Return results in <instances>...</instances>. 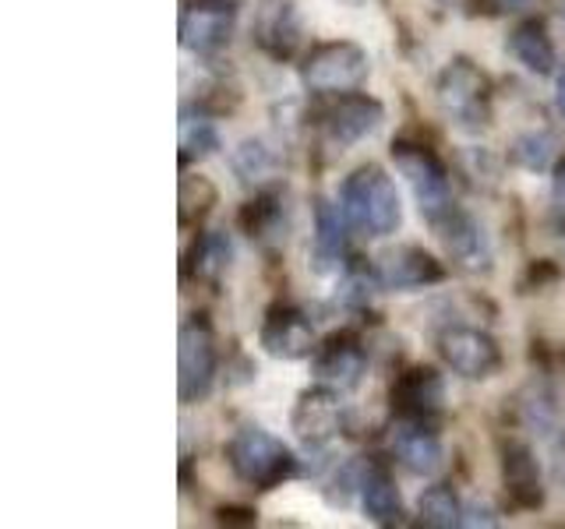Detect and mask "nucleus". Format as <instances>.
Listing matches in <instances>:
<instances>
[{
    "label": "nucleus",
    "mask_w": 565,
    "mask_h": 529,
    "mask_svg": "<svg viewBox=\"0 0 565 529\" xmlns=\"http://www.w3.org/2000/svg\"><path fill=\"white\" fill-rule=\"evenodd\" d=\"M340 208L350 226L371 237H393L403 226L399 191L382 166L353 170L340 187Z\"/></svg>",
    "instance_id": "f257e3e1"
},
{
    "label": "nucleus",
    "mask_w": 565,
    "mask_h": 529,
    "mask_svg": "<svg viewBox=\"0 0 565 529\" xmlns=\"http://www.w3.org/2000/svg\"><path fill=\"white\" fill-rule=\"evenodd\" d=\"M230 466L244 484L276 487L294 469V452L262 428H241L230 441Z\"/></svg>",
    "instance_id": "f03ea898"
},
{
    "label": "nucleus",
    "mask_w": 565,
    "mask_h": 529,
    "mask_svg": "<svg viewBox=\"0 0 565 529\" xmlns=\"http://www.w3.org/2000/svg\"><path fill=\"white\" fill-rule=\"evenodd\" d=\"M305 85L311 93H353L371 75V61L358 43H326L305 61Z\"/></svg>",
    "instance_id": "7ed1b4c3"
},
{
    "label": "nucleus",
    "mask_w": 565,
    "mask_h": 529,
    "mask_svg": "<svg viewBox=\"0 0 565 529\" xmlns=\"http://www.w3.org/2000/svg\"><path fill=\"white\" fill-rule=\"evenodd\" d=\"M393 163H396V173L411 184L417 208L424 216L428 219L446 216L449 212V176L441 170L438 159L420 145H396Z\"/></svg>",
    "instance_id": "20e7f679"
},
{
    "label": "nucleus",
    "mask_w": 565,
    "mask_h": 529,
    "mask_svg": "<svg viewBox=\"0 0 565 529\" xmlns=\"http://www.w3.org/2000/svg\"><path fill=\"white\" fill-rule=\"evenodd\" d=\"M438 106L449 120L459 123H481L488 117V78L481 67L470 61H452L438 78Z\"/></svg>",
    "instance_id": "39448f33"
},
{
    "label": "nucleus",
    "mask_w": 565,
    "mask_h": 529,
    "mask_svg": "<svg viewBox=\"0 0 565 529\" xmlns=\"http://www.w3.org/2000/svg\"><path fill=\"white\" fill-rule=\"evenodd\" d=\"M177 370H181V402L191 406L209 396L212 381H216V343L212 332L199 322L181 328L177 339Z\"/></svg>",
    "instance_id": "423d86ee"
},
{
    "label": "nucleus",
    "mask_w": 565,
    "mask_h": 529,
    "mask_svg": "<svg viewBox=\"0 0 565 529\" xmlns=\"http://www.w3.org/2000/svg\"><path fill=\"white\" fill-rule=\"evenodd\" d=\"M441 360H446L459 378L484 381L502 367V349L481 328H449L438 339Z\"/></svg>",
    "instance_id": "0eeeda50"
},
{
    "label": "nucleus",
    "mask_w": 565,
    "mask_h": 529,
    "mask_svg": "<svg viewBox=\"0 0 565 529\" xmlns=\"http://www.w3.org/2000/svg\"><path fill=\"white\" fill-rule=\"evenodd\" d=\"M237 25V11L226 0H194L181 14V46L191 53L220 50Z\"/></svg>",
    "instance_id": "6e6552de"
},
{
    "label": "nucleus",
    "mask_w": 565,
    "mask_h": 529,
    "mask_svg": "<svg viewBox=\"0 0 565 529\" xmlns=\"http://www.w3.org/2000/svg\"><path fill=\"white\" fill-rule=\"evenodd\" d=\"M379 282L382 290H393V293H406V290H424V287H435L441 282V264L424 251V247L414 244H403L393 247V251L379 255Z\"/></svg>",
    "instance_id": "1a4fd4ad"
},
{
    "label": "nucleus",
    "mask_w": 565,
    "mask_h": 529,
    "mask_svg": "<svg viewBox=\"0 0 565 529\" xmlns=\"http://www.w3.org/2000/svg\"><path fill=\"white\" fill-rule=\"evenodd\" d=\"M441 223V244H446L449 258L467 272H488L491 269V247L481 223L467 212H446Z\"/></svg>",
    "instance_id": "9d476101"
},
{
    "label": "nucleus",
    "mask_w": 565,
    "mask_h": 529,
    "mask_svg": "<svg viewBox=\"0 0 565 529\" xmlns=\"http://www.w3.org/2000/svg\"><path fill=\"white\" fill-rule=\"evenodd\" d=\"M385 120V106L367 96H347L340 106L329 114V138L335 145H358V141L371 138Z\"/></svg>",
    "instance_id": "9b49d317"
},
{
    "label": "nucleus",
    "mask_w": 565,
    "mask_h": 529,
    "mask_svg": "<svg viewBox=\"0 0 565 529\" xmlns=\"http://www.w3.org/2000/svg\"><path fill=\"white\" fill-rule=\"evenodd\" d=\"M262 346L279 360H300L315 349V325L300 311H273L262 328Z\"/></svg>",
    "instance_id": "f8f14e48"
},
{
    "label": "nucleus",
    "mask_w": 565,
    "mask_h": 529,
    "mask_svg": "<svg viewBox=\"0 0 565 529\" xmlns=\"http://www.w3.org/2000/svg\"><path fill=\"white\" fill-rule=\"evenodd\" d=\"M343 208L332 205L329 198L315 202V269L318 272H335L343 264L347 251V226H343Z\"/></svg>",
    "instance_id": "ddd939ff"
},
{
    "label": "nucleus",
    "mask_w": 565,
    "mask_h": 529,
    "mask_svg": "<svg viewBox=\"0 0 565 529\" xmlns=\"http://www.w3.org/2000/svg\"><path fill=\"white\" fill-rule=\"evenodd\" d=\"M393 452L403 469L414 476H435L441 469V458H446L441 441L424 428H399L393 434Z\"/></svg>",
    "instance_id": "4468645a"
},
{
    "label": "nucleus",
    "mask_w": 565,
    "mask_h": 529,
    "mask_svg": "<svg viewBox=\"0 0 565 529\" xmlns=\"http://www.w3.org/2000/svg\"><path fill=\"white\" fill-rule=\"evenodd\" d=\"M364 349L350 339H335L315 357V378L332 388H353L364 378Z\"/></svg>",
    "instance_id": "2eb2a0df"
},
{
    "label": "nucleus",
    "mask_w": 565,
    "mask_h": 529,
    "mask_svg": "<svg viewBox=\"0 0 565 529\" xmlns=\"http://www.w3.org/2000/svg\"><path fill=\"white\" fill-rule=\"evenodd\" d=\"M294 431L308 441V445H322L335 431H340V402L332 392H311L297 402L294 410Z\"/></svg>",
    "instance_id": "dca6fc26"
},
{
    "label": "nucleus",
    "mask_w": 565,
    "mask_h": 529,
    "mask_svg": "<svg viewBox=\"0 0 565 529\" xmlns=\"http://www.w3.org/2000/svg\"><path fill=\"white\" fill-rule=\"evenodd\" d=\"M258 43L273 53V57H290L297 40H300V29H297V18L290 11V4L282 0H269L258 14V25H255Z\"/></svg>",
    "instance_id": "f3484780"
},
{
    "label": "nucleus",
    "mask_w": 565,
    "mask_h": 529,
    "mask_svg": "<svg viewBox=\"0 0 565 529\" xmlns=\"http://www.w3.org/2000/svg\"><path fill=\"white\" fill-rule=\"evenodd\" d=\"M358 487H361V508H364V516L371 522H379V526L399 522V516H403V498H399L396 484L388 481L382 469H367L361 476Z\"/></svg>",
    "instance_id": "a211bd4d"
},
{
    "label": "nucleus",
    "mask_w": 565,
    "mask_h": 529,
    "mask_svg": "<svg viewBox=\"0 0 565 529\" xmlns=\"http://www.w3.org/2000/svg\"><path fill=\"white\" fill-rule=\"evenodd\" d=\"M509 50L530 75H552L555 67V46L547 40V32L541 22H526L509 35Z\"/></svg>",
    "instance_id": "6ab92c4d"
},
{
    "label": "nucleus",
    "mask_w": 565,
    "mask_h": 529,
    "mask_svg": "<svg viewBox=\"0 0 565 529\" xmlns=\"http://www.w3.org/2000/svg\"><path fill=\"white\" fill-rule=\"evenodd\" d=\"M417 516L424 526H431V529H452V526H463V505H459V498L449 490V487H428L420 494V501H417Z\"/></svg>",
    "instance_id": "aec40b11"
},
{
    "label": "nucleus",
    "mask_w": 565,
    "mask_h": 529,
    "mask_svg": "<svg viewBox=\"0 0 565 529\" xmlns=\"http://www.w3.org/2000/svg\"><path fill=\"white\" fill-rule=\"evenodd\" d=\"M230 166L241 176L244 184H262L269 181L276 173V155L273 149L265 145V141H255V138H244L241 145L230 152Z\"/></svg>",
    "instance_id": "412c9836"
},
{
    "label": "nucleus",
    "mask_w": 565,
    "mask_h": 529,
    "mask_svg": "<svg viewBox=\"0 0 565 529\" xmlns=\"http://www.w3.org/2000/svg\"><path fill=\"white\" fill-rule=\"evenodd\" d=\"M220 149V131L216 123L202 114H181V155L184 159H205Z\"/></svg>",
    "instance_id": "4be33fe9"
},
{
    "label": "nucleus",
    "mask_w": 565,
    "mask_h": 529,
    "mask_svg": "<svg viewBox=\"0 0 565 529\" xmlns=\"http://www.w3.org/2000/svg\"><path fill=\"white\" fill-rule=\"evenodd\" d=\"M555 159V138L544 131H526L512 141V163L526 173H544Z\"/></svg>",
    "instance_id": "5701e85b"
},
{
    "label": "nucleus",
    "mask_w": 565,
    "mask_h": 529,
    "mask_svg": "<svg viewBox=\"0 0 565 529\" xmlns=\"http://www.w3.org/2000/svg\"><path fill=\"white\" fill-rule=\"evenodd\" d=\"M230 258H234V244L223 234V229H212L205 234L202 247H199V272L205 279H220L230 269Z\"/></svg>",
    "instance_id": "b1692460"
},
{
    "label": "nucleus",
    "mask_w": 565,
    "mask_h": 529,
    "mask_svg": "<svg viewBox=\"0 0 565 529\" xmlns=\"http://www.w3.org/2000/svg\"><path fill=\"white\" fill-rule=\"evenodd\" d=\"M399 396H403V402H411L414 410H438L441 381L435 378V370H414V375L403 381Z\"/></svg>",
    "instance_id": "393cba45"
},
{
    "label": "nucleus",
    "mask_w": 565,
    "mask_h": 529,
    "mask_svg": "<svg viewBox=\"0 0 565 529\" xmlns=\"http://www.w3.org/2000/svg\"><path fill=\"white\" fill-rule=\"evenodd\" d=\"M212 202H216V187H212L205 176H188L181 184V205L184 216H194V212H205Z\"/></svg>",
    "instance_id": "a878e982"
},
{
    "label": "nucleus",
    "mask_w": 565,
    "mask_h": 529,
    "mask_svg": "<svg viewBox=\"0 0 565 529\" xmlns=\"http://www.w3.org/2000/svg\"><path fill=\"white\" fill-rule=\"evenodd\" d=\"M467 511V519H463V526H494L499 519L491 516V508H481V505H470V508H463Z\"/></svg>",
    "instance_id": "bb28decb"
},
{
    "label": "nucleus",
    "mask_w": 565,
    "mask_h": 529,
    "mask_svg": "<svg viewBox=\"0 0 565 529\" xmlns=\"http://www.w3.org/2000/svg\"><path fill=\"white\" fill-rule=\"evenodd\" d=\"M555 106H558V114L565 117V75H562L558 85H555Z\"/></svg>",
    "instance_id": "cd10ccee"
},
{
    "label": "nucleus",
    "mask_w": 565,
    "mask_h": 529,
    "mask_svg": "<svg viewBox=\"0 0 565 529\" xmlns=\"http://www.w3.org/2000/svg\"><path fill=\"white\" fill-rule=\"evenodd\" d=\"M555 198H558V205H565V166L555 176Z\"/></svg>",
    "instance_id": "c85d7f7f"
},
{
    "label": "nucleus",
    "mask_w": 565,
    "mask_h": 529,
    "mask_svg": "<svg viewBox=\"0 0 565 529\" xmlns=\"http://www.w3.org/2000/svg\"><path fill=\"white\" fill-rule=\"evenodd\" d=\"M491 4H494V8H502V11H512V8H520L523 0H491Z\"/></svg>",
    "instance_id": "c756f323"
},
{
    "label": "nucleus",
    "mask_w": 565,
    "mask_h": 529,
    "mask_svg": "<svg viewBox=\"0 0 565 529\" xmlns=\"http://www.w3.org/2000/svg\"><path fill=\"white\" fill-rule=\"evenodd\" d=\"M562 14H565V8H562Z\"/></svg>",
    "instance_id": "7c9ffc66"
}]
</instances>
